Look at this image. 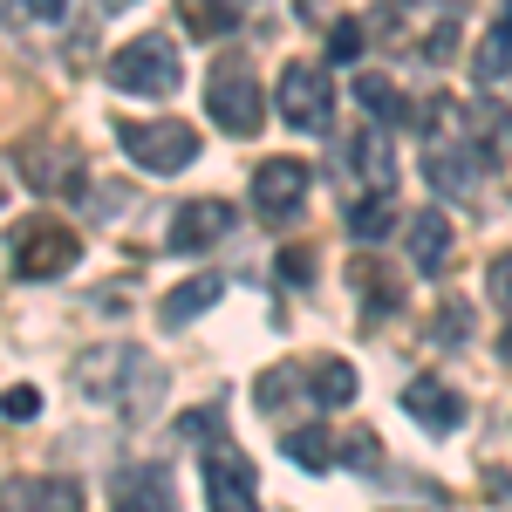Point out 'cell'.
<instances>
[{
  "mask_svg": "<svg viewBox=\"0 0 512 512\" xmlns=\"http://www.w3.org/2000/svg\"><path fill=\"white\" fill-rule=\"evenodd\" d=\"M76 390L96 396V403H123L130 417H144L164 390V369L144 349H130V342H96L76 362Z\"/></svg>",
  "mask_w": 512,
  "mask_h": 512,
  "instance_id": "cell-1",
  "label": "cell"
},
{
  "mask_svg": "<svg viewBox=\"0 0 512 512\" xmlns=\"http://www.w3.org/2000/svg\"><path fill=\"white\" fill-rule=\"evenodd\" d=\"M110 89H123V96H171L178 89V41L137 35L130 48H117L110 55Z\"/></svg>",
  "mask_w": 512,
  "mask_h": 512,
  "instance_id": "cell-2",
  "label": "cell"
},
{
  "mask_svg": "<svg viewBox=\"0 0 512 512\" xmlns=\"http://www.w3.org/2000/svg\"><path fill=\"white\" fill-rule=\"evenodd\" d=\"M205 110L219 130H233V137H253L260 123H267V103H260V82L246 62H212V76H205Z\"/></svg>",
  "mask_w": 512,
  "mask_h": 512,
  "instance_id": "cell-3",
  "label": "cell"
},
{
  "mask_svg": "<svg viewBox=\"0 0 512 512\" xmlns=\"http://www.w3.org/2000/svg\"><path fill=\"white\" fill-rule=\"evenodd\" d=\"M117 137H123V158L144 164V171H158V178H171V171H185V164L198 158V130H192V123H171V117L123 123Z\"/></svg>",
  "mask_w": 512,
  "mask_h": 512,
  "instance_id": "cell-4",
  "label": "cell"
},
{
  "mask_svg": "<svg viewBox=\"0 0 512 512\" xmlns=\"http://www.w3.org/2000/svg\"><path fill=\"white\" fill-rule=\"evenodd\" d=\"M76 233L62 226V219H35V226H21L14 233V274L21 280H55L76 267Z\"/></svg>",
  "mask_w": 512,
  "mask_h": 512,
  "instance_id": "cell-5",
  "label": "cell"
},
{
  "mask_svg": "<svg viewBox=\"0 0 512 512\" xmlns=\"http://www.w3.org/2000/svg\"><path fill=\"white\" fill-rule=\"evenodd\" d=\"M280 117L294 123V130H308V137L328 130L335 89H328V76H321L315 62H287V69H280Z\"/></svg>",
  "mask_w": 512,
  "mask_h": 512,
  "instance_id": "cell-6",
  "label": "cell"
},
{
  "mask_svg": "<svg viewBox=\"0 0 512 512\" xmlns=\"http://www.w3.org/2000/svg\"><path fill=\"white\" fill-rule=\"evenodd\" d=\"M308 164L301 158H267L253 171V212L267 219V226H287V219H301V205H308Z\"/></svg>",
  "mask_w": 512,
  "mask_h": 512,
  "instance_id": "cell-7",
  "label": "cell"
},
{
  "mask_svg": "<svg viewBox=\"0 0 512 512\" xmlns=\"http://www.w3.org/2000/svg\"><path fill=\"white\" fill-rule=\"evenodd\" d=\"M205 506L212 512H260V478H253V465L239 458L226 437L205 451Z\"/></svg>",
  "mask_w": 512,
  "mask_h": 512,
  "instance_id": "cell-8",
  "label": "cell"
},
{
  "mask_svg": "<svg viewBox=\"0 0 512 512\" xmlns=\"http://www.w3.org/2000/svg\"><path fill=\"white\" fill-rule=\"evenodd\" d=\"M403 410H410L431 437H444V431L465 424V396L451 390L444 376H410V383H403Z\"/></svg>",
  "mask_w": 512,
  "mask_h": 512,
  "instance_id": "cell-9",
  "label": "cell"
},
{
  "mask_svg": "<svg viewBox=\"0 0 512 512\" xmlns=\"http://www.w3.org/2000/svg\"><path fill=\"white\" fill-rule=\"evenodd\" d=\"M110 506L117 512H178V485L164 465H123L110 485Z\"/></svg>",
  "mask_w": 512,
  "mask_h": 512,
  "instance_id": "cell-10",
  "label": "cell"
},
{
  "mask_svg": "<svg viewBox=\"0 0 512 512\" xmlns=\"http://www.w3.org/2000/svg\"><path fill=\"white\" fill-rule=\"evenodd\" d=\"M233 205L226 198H192V205H178V219H171V246L178 253H205L212 239H226L233 233Z\"/></svg>",
  "mask_w": 512,
  "mask_h": 512,
  "instance_id": "cell-11",
  "label": "cell"
},
{
  "mask_svg": "<svg viewBox=\"0 0 512 512\" xmlns=\"http://www.w3.org/2000/svg\"><path fill=\"white\" fill-rule=\"evenodd\" d=\"M0 512H82V485L76 478H55V472L14 478L0 492Z\"/></svg>",
  "mask_w": 512,
  "mask_h": 512,
  "instance_id": "cell-12",
  "label": "cell"
},
{
  "mask_svg": "<svg viewBox=\"0 0 512 512\" xmlns=\"http://www.w3.org/2000/svg\"><path fill=\"white\" fill-rule=\"evenodd\" d=\"M424 178H431L437 198H465L478 185V158L458 137H431V144H424Z\"/></svg>",
  "mask_w": 512,
  "mask_h": 512,
  "instance_id": "cell-13",
  "label": "cell"
},
{
  "mask_svg": "<svg viewBox=\"0 0 512 512\" xmlns=\"http://www.w3.org/2000/svg\"><path fill=\"white\" fill-rule=\"evenodd\" d=\"M465 130L478 137V164H506L512 158V110L499 96H478L465 110Z\"/></svg>",
  "mask_w": 512,
  "mask_h": 512,
  "instance_id": "cell-14",
  "label": "cell"
},
{
  "mask_svg": "<svg viewBox=\"0 0 512 512\" xmlns=\"http://www.w3.org/2000/svg\"><path fill=\"white\" fill-rule=\"evenodd\" d=\"M403 253H410L417 274H444L451 267V219L444 212H417L410 233H403Z\"/></svg>",
  "mask_w": 512,
  "mask_h": 512,
  "instance_id": "cell-15",
  "label": "cell"
},
{
  "mask_svg": "<svg viewBox=\"0 0 512 512\" xmlns=\"http://www.w3.org/2000/svg\"><path fill=\"white\" fill-rule=\"evenodd\" d=\"M349 280L362 287V315H369V321H383V315H396V308H403V280H390V267H383L376 253H355V260H349Z\"/></svg>",
  "mask_w": 512,
  "mask_h": 512,
  "instance_id": "cell-16",
  "label": "cell"
},
{
  "mask_svg": "<svg viewBox=\"0 0 512 512\" xmlns=\"http://www.w3.org/2000/svg\"><path fill=\"white\" fill-rule=\"evenodd\" d=\"M294 376H301V390L315 396V410H342V403L355 396V369H349V362H335V355H315V362H301Z\"/></svg>",
  "mask_w": 512,
  "mask_h": 512,
  "instance_id": "cell-17",
  "label": "cell"
},
{
  "mask_svg": "<svg viewBox=\"0 0 512 512\" xmlns=\"http://www.w3.org/2000/svg\"><path fill=\"white\" fill-rule=\"evenodd\" d=\"M349 164L369 178V192H390V178H396V151L383 144V130H355L349 137Z\"/></svg>",
  "mask_w": 512,
  "mask_h": 512,
  "instance_id": "cell-18",
  "label": "cell"
},
{
  "mask_svg": "<svg viewBox=\"0 0 512 512\" xmlns=\"http://www.w3.org/2000/svg\"><path fill=\"white\" fill-rule=\"evenodd\" d=\"M178 28L192 41H219L239 28V14H233V0H178Z\"/></svg>",
  "mask_w": 512,
  "mask_h": 512,
  "instance_id": "cell-19",
  "label": "cell"
},
{
  "mask_svg": "<svg viewBox=\"0 0 512 512\" xmlns=\"http://www.w3.org/2000/svg\"><path fill=\"white\" fill-rule=\"evenodd\" d=\"M219 294H226V274H198V280H185V287H171V301H164V328H185V321L205 315Z\"/></svg>",
  "mask_w": 512,
  "mask_h": 512,
  "instance_id": "cell-20",
  "label": "cell"
},
{
  "mask_svg": "<svg viewBox=\"0 0 512 512\" xmlns=\"http://www.w3.org/2000/svg\"><path fill=\"white\" fill-rule=\"evenodd\" d=\"M280 444H287V458L308 465V472H335V458H342V444H335L328 424H301V431H287Z\"/></svg>",
  "mask_w": 512,
  "mask_h": 512,
  "instance_id": "cell-21",
  "label": "cell"
},
{
  "mask_svg": "<svg viewBox=\"0 0 512 512\" xmlns=\"http://www.w3.org/2000/svg\"><path fill=\"white\" fill-rule=\"evenodd\" d=\"M472 76L478 82H506L512 76V7L485 28V41H478V55H472Z\"/></svg>",
  "mask_w": 512,
  "mask_h": 512,
  "instance_id": "cell-22",
  "label": "cell"
},
{
  "mask_svg": "<svg viewBox=\"0 0 512 512\" xmlns=\"http://www.w3.org/2000/svg\"><path fill=\"white\" fill-rule=\"evenodd\" d=\"M355 103H362L376 123H403V117H410V103H403V89H396L390 76H362V82H355Z\"/></svg>",
  "mask_w": 512,
  "mask_h": 512,
  "instance_id": "cell-23",
  "label": "cell"
},
{
  "mask_svg": "<svg viewBox=\"0 0 512 512\" xmlns=\"http://www.w3.org/2000/svg\"><path fill=\"white\" fill-rule=\"evenodd\" d=\"M390 219H396L390 192H369L362 205H349V233H355V239H376V233H390Z\"/></svg>",
  "mask_w": 512,
  "mask_h": 512,
  "instance_id": "cell-24",
  "label": "cell"
},
{
  "mask_svg": "<svg viewBox=\"0 0 512 512\" xmlns=\"http://www.w3.org/2000/svg\"><path fill=\"white\" fill-rule=\"evenodd\" d=\"M431 342H472V315H465V301H444V315L431 321Z\"/></svg>",
  "mask_w": 512,
  "mask_h": 512,
  "instance_id": "cell-25",
  "label": "cell"
},
{
  "mask_svg": "<svg viewBox=\"0 0 512 512\" xmlns=\"http://www.w3.org/2000/svg\"><path fill=\"white\" fill-rule=\"evenodd\" d=\"M485 294H492V308H506V328H512V253H499L485 267Z\"/></svg>",
  "mask_w": 512,
  "mask_h": 512,
  "instance_id": "cell-26",
  "label": "cell"
},
{
  "mask_svg": "<svg viewBox=\"0 0 512 512\" xmlns=\"http://www.w3.org/2000/svg\"><path fill=\"white\" fill-rule=\"evenodd\" d=\"M178 437H192V444H219V437H226V417H219V410H192V417L178 424Z\"/></svg>",
  "mask_w": 512,
  "mask_h": 512,
  "instance_id": "cell-27",
  "label": "cell"
},
{
  "mask_svg": "<svg viewBox=\"0 0 512 512\" xmlns=\"http://www.w3.org/2000/svg\"><path fill=\"white\" fill-rule=\"evenodd\" d=\"M328 55H335V62H355V55H362V21H335V28H328Z\"/></svg>",
  "mask_w": 512,
  "mask_h": 512,
  "instance_id": "cell-28",
  "label": "cell"
},
{
  "mask_svg": "<svg viewBox=\"0 0 512 512\" xmlns=\"http://www.w3.org/2000/svg\"><path fill=\"white\" fill-rule=\"evenodd\" d=\"M0 410H7V424H28V417L41 410V390H28V383H21V390L0 396Z\"/></svg>",
  "mask_w": 512,
  "mask_h": 512,
  "instance_id": "cell-29",
  "label": "cell"
},
{
  "mask_svg": "<svg viewBox=\"0 0 512 512\" xmlns=\"http://www.w3.org/2000/svg\"><path fill=\"white\" fill-rule=\"evenodd\" d=\"M28 14H35V21H62V14H69V0H28Z\"/></svg>",
  "mask_w": 512,
  "mask_h": 512,
  "instance_id": "cell-30",
  "label": "cell"
},
{
  "mask_svg": "<svg viewBox=\"0 0 512 512\" xmlns=\"http://www.w3.org/2000/svg\"><path fill=\"white\" fill-rule=\"evenodd\" d=\"M280 274H287V280H308V274H315V267H308L301 253H280Z\"/></svg>",
  "mask_w": 512,
  "mask_h": 512,
  "instance_id": "cell-31",
  "label": "cell"
},
{
  "mask_svg": "<svg viewBox=\"0 0 512 512\" xmlns=\"http://www.w3.org/2000/svg\"><path fill=\"white\" fill-rule=\"evenodd\" d=\"M123 7H130V0H103V14H123Z\"/></svg>",
  "mask_w": 512,
  "mask_h": 512,
  "instance_id": "cell-32",
  "label": "cell"
},
{
  "mask_svg": "<svg viewBox=\"0 0 512 512\" xmlns=\"http://www.w3.org/2000/svg\"><path fill=\"white\" fill-rule=\"evenodd\" d=\"M0 7H7V0H0Z\"/></svg>",
  "mask_w": 512,
  "mask_h": 512,
  "instance_id": "cell-33",
  "label": "cell"
}]
</instances>
